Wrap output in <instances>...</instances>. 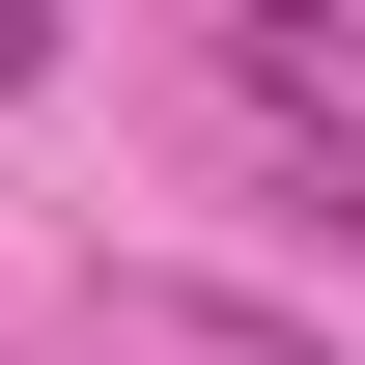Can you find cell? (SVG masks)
<instances>
[{
    "instance_id": "6da1fadb",
    "label": "cell",
    "mask_w": 365,
    "mask_h": 365,
    "mask_svg": "<svg viewBox=\"0 0 365 365\" xmlns=\"http://www.w3.org/2000/svg\"><path fill=\"white\" fill-rule=\"evenodd\" d=\"M0 85H56V0H0Z\"/></svg>"
}]
</instances>
